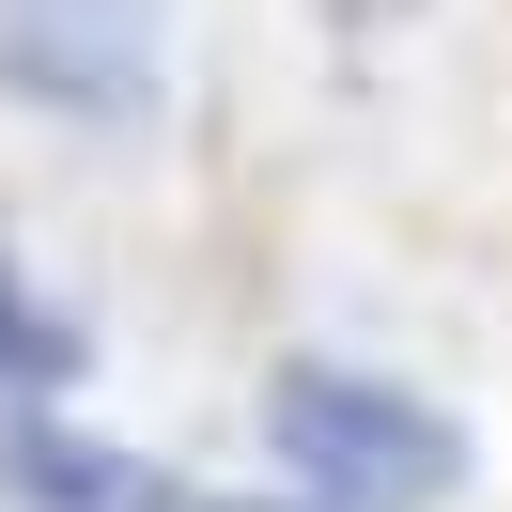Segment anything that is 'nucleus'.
<instances>
[{
    "instance_id": "5",
    "label": "nucleus",
    "mask_w": 512,
    "mask_h": 512,
    "mask_svg": "<svg viewBox=\"0 0 512 512\" xmlns=\"http://www.w3.org/2000/svg\"><path fill=\"white\" fill-rule=\"evenodd\" d=\"M202 512H295V497H202Z\"/></svg>"
},
{
    "instance_id": "3",
    "label": "nucleus",
    "mask_w": 512,
    "mask_h": 512,
    "mask_svg": "<svg viewBox=\"0 0 512 512\" xmlns=\"http://www.w3.org/2000/svg\"><path fill=\"white\" fill-rule=\"evenodd\" d=\"M0 481H16L32 512H202L187 481H156L140 450L78 435V419H16V435H0Z\"/></svg>"
},
{
    "instance_id": "2",
    "label": "nucleus",
    "mask_w": 512,
    "mask_h": 512,
    "mask_svg": "<svg viewBox=\"0 0 512 512\" xmlns=\"http://www.w3.org/2000/svg\"><path fill=\"white\" fill-rule=\"evenodd\" d=\"M171 63V0H0V94L63 125H140Z\"/></svg>"
},
{
    "instance_id": "4",
    "label": "nucleus",
    "mask_w": 512,
    "mask_h": 512,
    "mask_svg": "<svg viewBox=\"0 0 512 512\" xmlns=\"http://www.w3.org/2000/svg\"><path fill=\"white\" fill-rule=\"evenodd\" d=\"M63 373H78V326L32 311V295H16V264H0V388H63Z\"/></svg>"
},
{
    "instance_id": "1",
    "label": "nucleus",
    "mask_w": 512,
    "mask_h": 512,
    "mask_svg": "<svg viewBox=\"0 0 512 512\" xmlns=\"http://www.w3.org/2000/svg\"><path fill=\"white\" fill-rule=\"evenodd\" d=\"M264 450L311 481V512H404V497H450V481H466V435H450L419 388L342 373V357H295V373L264 388Z\"/></svg>"
}]
</instances>
